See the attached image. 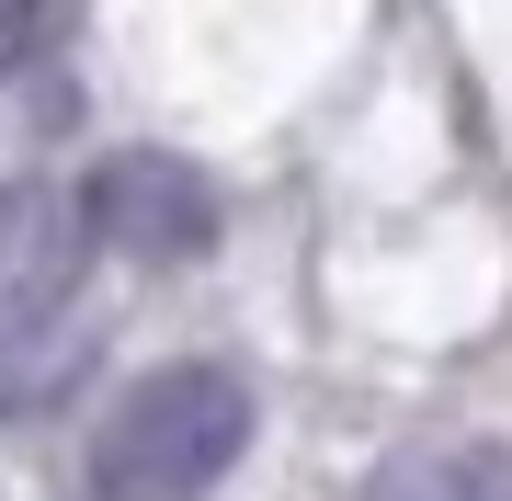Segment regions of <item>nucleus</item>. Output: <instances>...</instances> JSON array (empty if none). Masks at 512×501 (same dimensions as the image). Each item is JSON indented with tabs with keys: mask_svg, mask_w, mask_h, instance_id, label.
Wrapping results in <instances>:
<instances>
[{
	"mask_svg": "<svg viewBox=\"0 0 512 501\" xmlns=\"http://www.w3.org/2000/svg\"><path fill=\"white\" fill-rule=\"evenodd\" d=\"M80 217H92L103 251L148 262V274H183V262H205L228 240V205L183 149H103L92 183H80Z\"/></svg>",
	"mask_w": 512,
	"mask_h": 501,
	"instance_id": "3",
	"label": "nucleus"
},
{
	"mask_svg": "<svg viewBox=\"0 0 512 501\" xmlns=\"http://www.w3.org/2000/svg\"><path fill=\"white\" fill-rule=\"evenodd\" d=\"M251 445V388L228 365H148L92 433V501H205Z\"/></svg>",
	"mask_w": 512,
	"mask_h": 501,
	"instance_id": "2",
	"label": "nucleus"
},
{
	"mask_svg": "<svg viewBox=\"0 0 512 501\" xmlns=\"http://www.w3.org/2000/svg\"><path fill=\"white\" fill-rule=\"evenodd\" d=\"M365 501H512V445H410L365 479Z\"/></svg>",
	"mask_w": 512,
	"mask_h": 501,
	"instance_id": "4",
	"label": "nucleus"
},
{
	"mask_svg": "<svg viewBox=\"0 0 512 501\" xmlns=\"http://www.w3.org/2000/svg\"><path fill=\"white\" fill-rule=\"evenodd\" d=\"M92 217L57 183H0V410H35L80 376L92 319H80V274H92Z\"/></svg>",
	"mask_w": 512,
	"mask_h": 501,
	"instance_id": "1",
	"label": "nucleus"
},
{
	"mask_svg": "<svg viewBox=\"0 0 512 501\" xmlns=\"http://www.w3.org/2000/svg\"><path fill=\"white\" fill-rule=\"evenodd\" d=\"M57 23H69V0H0V80L23 69V57H35Z\"/></svg>",
	"mask_w": 512,
	"mask_h": 501,
	"instance_id": "5",
	"label": "nucleus"
}]
</instances>
